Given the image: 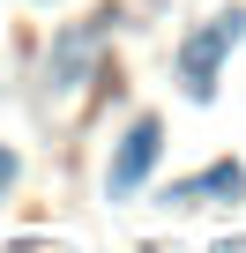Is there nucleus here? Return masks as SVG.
I'll use <instances>...</instances> for the list:
<instances>
[{
	"mask_svg": "<svg viewBox=\"0 0 246 253\" xmlns=\"http://www.w3.org/2000/svg\"><path fill=\"white\" fill-rule=\"evenodd\" d=\"M209 201H246V164L216 157L209 171H194V179L164 186V209H209Z\"/></svg>",
	"mask_w": 246,
	"mask_h": 253,
	"instance_id": "4",
	"label": "nucleus"
},
{
	"mask_svg": "<svg viewBox=\"0 0 246 253\" xmlns=\"http://www.w3.org/2000/svg\"><path fill=\"white\" fill-rule=\"evenodd\" d=\"M164 164V119L157 112H142L127 134H119V149H112V164H104V194L112 201H135L142 186H149V171Z\"/></svg>",
	"mask_w": 246,
	"mask_h": 253,
	"instance_id": "2",
	"label": "nucleus"
},
{
	"mask_svg": "<svg viewBox=\"0 0 246 253\" xmlns=\"http://www.w3.org/2000/svg\"><path fill=\"white\" fill-rule=\"evenodd\" d=\"M15 171H23V157H15V149H0V194L15 186Z\"/></svg>",
	"mask_w": 246,
	"mask_h": 253,
	"instance_id": "5",
	"label": "nucleus"
},
{
	"mask_svg": "<svg viewBox=\"0 0 246 253\" xmlns=\"http://www.w3.org/2000/svg\"><path fill=\"white\" fill-rule=\"evenodd\" d=\"M239 45H246V8H224L201 30H187L179 38V89L187 97H216V75H224V60Z\"/></svg>",
	"mask_w": 246,
	"mask_h": 253,
	"instance_id": "1",
	"label": "nucleus"
},
{
	"mask_svg": "<svg viewBox=\"0 0 246 253\" xmlns=\"http://www.w3.org/2000/svg\"><path fill=\"white\" fill-rule=\"evenodd\" d=\"M97 52H104V15L67 23V30L52 38V52H45V82H52V89H82V82L97 75Z\"/></svg>",
	"mask_w": 246,
	"mask_h": 253,
	"instance_id": "3",
	"label": "nucleus"
}]
</instances>
